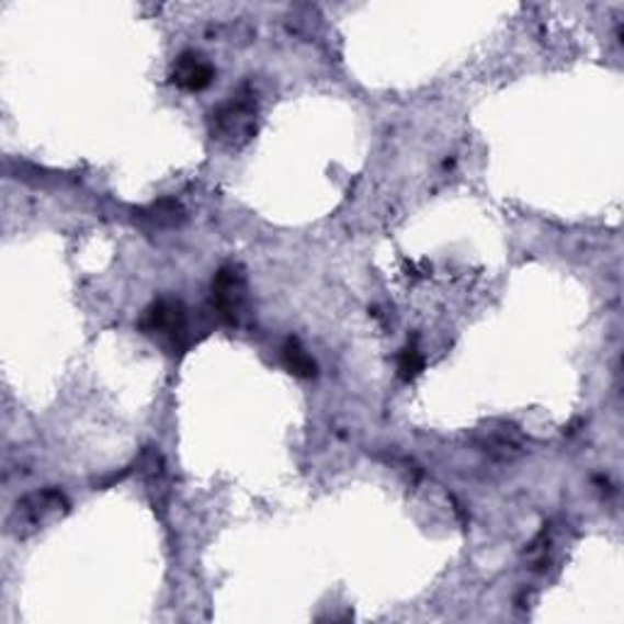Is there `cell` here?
I'll return each instance as SVG.
<instances>
[{
  "label": "cell",
  "mask_w": 624,
  "mask_h": 624,
  "mask_svg": "<svg viewBox=\"0 0 624 624\" xmlns=\"http://www.w3.org/2000/svg\"><path fill=\"white\" fill-rule=\"evenodd\" d=\"M213 79H215L213 64L198 52H183L171 71V81L177 83L179 89L191 93L205 91L207 86L213 83Z\"/></svg>",
  "instance_id": "5b68a950"
},
{
  "label": "cell",
  "mask_w": 624,
  "mask_h": 624,
  "mask_svg": "<svg viewBox=\"0 0 624 624\" xmlns=\"http://www.w3.org/2000/svg\"><path fill=\"white\" fill-rule=\"evenodd\" d=\"M139 330L149 337H159L169 342L177 352H183L191 344L189 334V310L177 298H159L145 310L139 320Z\"/></svg>",
  "instance_id": "3957f363"
},
{
  "label": "cell",
  "mask_w": 624,
  "mask_h": 624,
  "mask_svg": "<svg viewBox=\"0 0 624 624\" xmlns=\"http://www.w3.org/2000/svg\"><path fill=\"white\" fill-rule=\"evenodd\" d=\"M281 356H283V364H286V368L291 371L293 376H300V378H315L317 376L315 359L305 352V347L295 337L286 339V344H283V349H281Z\"/></svg>",
  "instance_id": "52a82bcc"
},
{
  "label": "cell",
  "mask_w": 624,
  "mask_h": 624,
  "mask_svg": "<svg viewBox=\"0 0 624 624\" xmlns=\"http://www.w3.org/2000/svg\"><path fill=\"white\" fill-rule=\"evenodd\" d=\"M247 305V281L237 266H223L213 279V310L229 327L242 320Z\"/></svg>",
  "instance_id": "277c9868"
},
{
  "label": "cell",
  "mask_w": 624,
  "mask_h": 624,
  "mask_svg": "<svg viewBox=\"0 0 624 624\" xmlns=\"http://www.w3.org/2000/svg\"><path fill=\"white\" fill-rule=\"evenodd\" d=\"M135 217L139 223H145L149 229H171L179 227L185 220V211L179 201L163 198L151 203L149 207H145V211L135 213Z\"/></svg>",
  "instance_id": "8992f818"
},
{
  "label": "cell",
  "mask_w": 624,
  "mask_h": 624,
  "mask_svg": "<svg viewBox=\"0 0 624 624\" xmlns=\"http://www.w3.org/2000/svg\"><path fill=\"white\" fill-rule=\"evenodd\" d=\"M257 101L251 93H237L211 115V135L227 147H245L257 135Z\"/></svg>",
  "instance_id": "7a4b0ae2"
},
{
  "label": "cell",
  "mask_w": 624,
  "mask_h": 624,
  "mask_svg": "<svg viewBox=\"0 0 624 624\" xmlns=\"http://www.w3.org/2000/svg\"><path fill=\"white\" fill-rule=\"evenodd\" d=\"M422 371H424V356L420 349L415 344L405 347L398 356V376L402 381H412V378H418Z\"/></svg>",
  "instance_id": "ba28073f"
},
{
  "label": "cell",
  "mask_w": 624,
  "mask_h": 624,
  "mask_svg": "<svg viewBox=\"0 0 624 624\" xmlns=\"http://www.w3.org/2000/svg\"><path fill=\"white\" fill-rule=\"evenodd\" d=\"M69 510V500L57 488H45L27 492L23 500L15 502L8 518V534L15 540H27L39 530H45L52 520L61 518Z\"/></svg>",
  "instance_id": "6da1fadb"
}]
</instances>
